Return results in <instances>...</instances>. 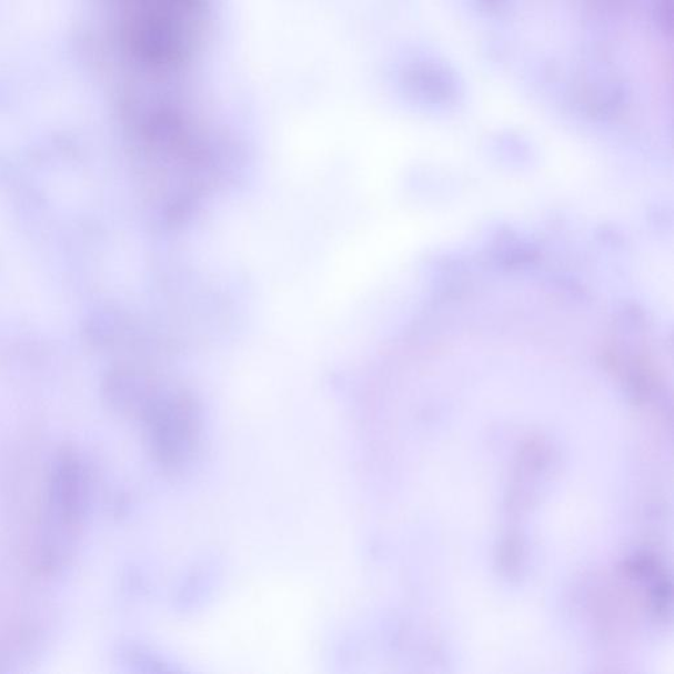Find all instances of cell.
Listing matches in <instances>:
<instances>
[{"instance_id": "cell-1", "label": "cell", "mask_w": 674, "mask_h": 674, "mask_svg": "<svg viewBox=\"0 0 674 674\" xmlns=\"http://www.w3.org/2000/svg\"><path fill=\"white\" fill-rule=\"evenodd\" d=\"M83 479L74 460H63L57 470L52 485L53 506L66 521L81 514L83 505Z\"/></svg>"}]
</instances>
